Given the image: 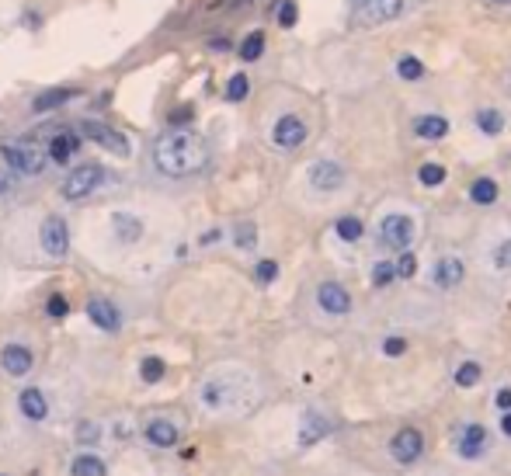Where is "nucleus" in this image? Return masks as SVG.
Masks as SVG:
<instances>
[{"instance_id": "f257e3e1", "label": "nucleus", "mask_w": 511, "mask_h": 476, "mask_svg": "<svg viewBox=\"0 0 511 476\" xmlns=\"http://www.w3.org/2000/svg\"><path fill=\"white\" fill-rule=\"evenodd\" d=\"M153 164L167 178H188V174H199L209 164V146H205L202 136L192 132V129H171V132L157 136Z\"/></svg>"}, {"instance_id": "f03ea898", "label": "nucleus", "mask_w": 511, "mask_h": 476, "mask_svg": "<svg viewBox=\"0 0 511 476\" xmlns=\"http://www.w3.org/2000/svg\"><path fill=\"white\" fill-rule=\"evenodd\" d=\"M202 403L209 410L223 414V410H240V407H251L254 400V382L247 372H212L199 389Z\"/></svg>"}, {"instance_id": "7ed1b4c3", "label": "nucleus", "mask_w": 511, "mask_h": 476, "mask_svg": "<svg viewBox=\"0 0 511 476\" xmlns=\"http://www.w3.org/2000/svg\"><path fill=\"white\" fill-rule=\"evenodd\" d=\"M0 157L7 160V167H14L18 174H42L46 171V157L38 146L31 143H21V139H7L0 146Z\"/></svg>"}, {"instance_id": "20e7f679", "label": "nucleus", "mask_w": 511, "mask_h": 476, "mask_svg": "<svg viewBox=\"0 0 511 476\" xmlns=\"http://www.w3.org/2000/svg\"><path fill=\"white\" fill-rule=\"evenodd\" d=\"M102 181H104L102 164H80V167L70 171V178L63 181V198H66V202H80V198H88V195H94V191L102 188Z\"/></svg>"}, {"instance_id": "39448f33", "label": "nucleus", "mask_w": 511, "mask_h": 476, "mask_svg": "<svg viewBox=\"0 0 511 476\" xmlns=\"http://www.w3.org/2000/svg\"><path fill=\"white\" fill-rule=\"evenodd\" d=\"M379 240L390 247V251H407L414 244V219L404 212H390L383 223H379Z\"/></svg>"}, {"instance_id": "423d86ee", "label": "nucleus", "mask_w": 511, "mask_h": 476, "mask_svg": "<svg viewBox=\"0 0 511 476\" xmlns=\"http://www.w3.org/2000/svg\"><path fill=\"white\" fill-rule=\"evenodd\" d=\"M38 240H42V251L49 258H66V251H70V226H66V219L63 216H49L42 223Z\"/></svg>"}, {"instance_id": "0eeeda50", "label": "nucleus", "mask_w": 511, "mask_h": 476, "mask_svg": "<svg viewBox=\"0 0 511 476\" xmlns=\"http://www.w3.org/2000/svg\"><path fill=\"white\" fill-rule=\"evenodd\" d=\"M307 136H309V129L300 115H282V118L272 125V143L282 146V150H300V146L307 143Z\"/></svg>"}, {"instance_id": "6e6552de", "label": "nucleus", "mask_w": 511, "mask_h": 476, "mask_svg": "<svg viewBox=\"0 0 511 476\" xmlns=\"http://www.w3.org/2000/svg\"><path fill=\"white\" fill-rule=\"evenodd\" d=\"M316 306L330 316H344V313H351V292L341 282H320L316 286Z\"/></svg>"}, {"instance_id": "1a4fd4ad", "label": "nucleus", "mask_w": 511, "mask_h": 476, "mask_svg": "<svg viewBox=\"0 0 511 476\" xmlns=\"http://www.w3.org/2000/svg\"><path fill=\"white\" fill-rule=\"evenodd\" d=\"M307 178H309V188L316 191H337L344 188V181H348V174H344V167L337 160H316L309 167Z\"/></svg>"}, {"instance_id": "9d476101", "label": "nucleus", "mask_w": 511, "mask_h": 476, "mask_svg": "<svg viewBox=\"0 0 511 476\" xmlns=\"http://www.w3.org/2000/svg\"><path fill=\"white\" fill-rule=\"evenodd\" d=\"M421 452H424V435L417 431V428H404V431H397L393 435V442H390V456L397 459V463H417L421 459Z\"/></svg>"}, {"instance_id": "9b49d317", "label": "nucleus", "mask_w": 511, "mask_h": 476, "mask_svg": "<svg viewBox=\"0 0 511 476\" xmlns=\"http://www.w3.org/2000/svg\"><path fill=\"white\" fill-rule=\"evenodd\" d=\"M84 136H88L91 143L104 146L108 153H115V157H129V139H125L122 132H115L111 125H102V122H84Z\"/></svg>"}, {"instance_id": "f8f14e48", "label": "nucleus", "mask_w": 511, "mask_h": 476, "mask_svg": "<svg viewBox=\"0 0 511 476\" xmlns=\"http://www.w3.org/2000/svg\"><path fill=\"white\" fill-rule=\"evenodd\" d=\"M400 10H404V0H365V4H358V14L355 18L362 24H386Z\"/></svg>"}, {"instance_id": "ddd939ff", "label": "nucleus", "mask_w": 511, "mask_h": 476, "mask_svg": "<svg viewBox=\"0 0 511 476\" xmlns=\"http://www.w3.org/2000/svg\"><path fill=\"white\" fill-rule=\"evenodd\" d=\"M88 316L94 320V327H102L108 334H115L118 327H122V316H118V309H115V302H108L102 295H94L91 302H88Z\"/></svg>"}, {"instance_id": "4468645a", "label": "nucleus", "mask_w": 511, "mask_h": 476, "mask_svg": "<svg viewBox=\"0 0 511 476\" xmlns=\"http://www.w3.org/2000/svg\"><path fill=\"white\" fill-rule=\"evenodd\" d=\"M463 275H466V268H463L459 258H442V261L431 268V282L438 288H456L463 282Z\"/></svg>"}, {"instance_id": "2eb2a0df", "label": "nucleus", "mask_w": 511, "mask_h": 476, "mask_svg": "<svg viewBox=\"0 0 511 476\" xmlns=\"http://www.w3.org/2000/svg\"><path fill=\"white\" fill-rule=\"evenodd\" d=\"M0 365H4V372H10V376H28V372H31V351L21 348V344H7V348L0 351Z\"/></svg>"}, {"instance_id": "dca6fc26", "label": "nucleus", "mask_w": 511, "mask_h": 476, "mask_svg": "<svg viewBox=\"0 0 511 476\" xmlns=\"http://www.w3.org/2000/svg\"><path fill=\"white\" fill-rule=\"evenodd\" d=\"M18 407H21V414H24L28 421H46V414H49V403H46L42 389H35V386L21 389V396H18Z\"/></svg>"}, {"instance_id": "f3484780", "label": "nucleus", "mask_w": 511, "mask_h": 476, "mask_svg": "<svg viewBox=\"0 0 511 476\" xmlns=\"http://www.w3.org/2000/svg\"><path fill=\"white\" fill-rule=\"evenodd\" d=\"M146 442L150 445H157V449H171L174 442H178V424H171V421H164V417H157V421H150L146 424Z\"/></svg>"}, {"instance_id": "a211bd4d", "label": "nucleus", "mask_w": 511, "mask_h": 476, "mask_svg": "<svg viewBox=\"0 0 511 476\" xmlns=\"http://www.w3.org/2000/svg\"><path fill=\"white\" fill-rule=\"evenodd\" d=\"M487 445V428L484 424H466L463 428V438H459V452L463 459H477Z\"/></svg>"}, {"instance_id": "6ab92c4d", "label": "nucleus", "mask_w": 511, "mask_h": 476, "mask_svg": "<svg viewBox=\"0 0 511 476\" xmlns=\"http://www.w3.org/2000/svg\"><path fill=\"white\" fill-rule=\"evenodd\" d=\"M327 431H330V421H327L323 414H316V410H307V414H303V424H300V445L320 442Z\"/></svg>"}, {"instance_id": "aec40b11", "label": "nucleus", "mask_w": 511, "mask_h": 476, "mask_svg": "<svg viewBox=\"0 0 511 476\" xmlns=\"http://www.w3.org/2000/svg\"><path fill=\"white\" fill-rule=\"evenodd\" d=\"M414 136L417 139H445L449 136V122L442 118V115H421L417 122H414Z\"/></svg>"}, {"instance_id": "412c9836", "label": "nucleus", "mask_w": 511, "mask_h": 476, "mask_svg": "<svg viewBox=\"0 0 511 476\" xmlns=\"http://www.w3.org/2000/svg\"><path fill=\"white\" fill-rule=\"evenodd\" d=\"M77 136L74 132H66V129H59L52 139H49V160H56V164H66L74 153H77Z\"/></svg>"}, {"instance_id": "4be33fe9", "label": "nucleus", "mask_w": 511, "mask_h": 476, "mask_svg": "<svg viewBox=\"0 0 511 476\" xmlns=\"http://www.w3.org/2000/svg\"><path fill=\"white\" fill-rule=\"evenodd\" d=\"M111 226H115V237H118L122 244H136V240L143 237V223H139L136 216H129V212H115V216H111Z\"/></svg>"}, {"instance_id": "5701e85b", "label": "nucleus", "mask_w": 511, "mask_h": 476, "mask_svg": "<svg viewBox=\"0 0 511 476\" xmlns=\"http://www.w3.org/2000/svg\"><path fill=\"white\" fill-rule=\"evenodd\" d=\"M470 198H473L477 205H494V202H498V181L477 178V181L470 185Z\"/></svg>"}, {"instance_id": "b1692460", "label": "nucleus", "mask_w": 511, "mask_h": 476, "mask_svg": "<svg viewBox=\"0 0 511 476\" xmlns=\"http://www.w3.org/2000/svg\"><path fill=\"white\" fill-rule=\"evenodd\" d=\"M70 473H74V476H108V470H104V463L98 459V456L84 452V456H77V459H74Z\"/></svg>"}, {"instance_id": "393cba45", "label": "nucleus", "mask_w": 511, "mask_h": 476, "mask_svg": "<svg viewBox=\"0 0 511 476\" xmlns=\"http://www.w3.org/2000/svg\"><path fill=\"white\" fill-rule=\"evenodd\" d=\"M477 125H480V132L498 136V132H505V115L498 108H480L477 111Z\"/></svg>"}, {"instance_id": "a878e982", "label": "nucleus", "mask_w": 511, "mask_h": 476, "mask_svg": "<svg viewBox=\"0 0 511 476\" xmlns=\"http://www.w3.org/2000/svg\"><path fill=\"white\" fill-rule=\"evenodd\" d=\"M334 230H337V237H341L344 244H355V240L362 237V230H365V226H362V219H358V216H341V219L334 223Z\"/></svg>"}, {"instance_id": "bb28decb", "label": "nucleus", "mask_w": 511, "mask_h": 476, "mask_svg": "<svg viewBox=\"0 0 511 476\" xmlns=\"http://www.w3.org/2000/svg\"><path fill=\"white\" fill-rule=\"evenodd\" d=\"M261 52H265V31H251V35L240 42V59L254 63V59H261Z\"/></svg>"}, {"instance_id": "cd10ccee", "label": "nucleus", "mask_w": 511, "mask_h": 476, "mask_svg": "<svg viewBox=\"0 0 511 476\" xmlns=\"http://www.w3.org/2000/svg\"><path fill=\"white\" fill-rule=\"evenodd\" d=\"M70 97H77L74 88H56V91H46V94L35 101V111H49V108H59L63 101H70Z\"/></svg>"}, {"instance_id": "c85d7f7f", "label": "nucleus", "mask_w": 511, "mask_h": 476, "mask_svg": "<svg viewBox=\"0 0 511 476\" xmlns=\"http://www.w3.org/2000/svg\"><path fill=\"white\" fill-rule=\"evenodd\" d=\"M397 77L400 80H421L424 77V66H421V59L417 56H400V63H397Z\"/></svg>"}, {"instance_id": "c756f323", "label": "nucleus", "mask_w": 511, "mask_h": 476, "mask_svg": "<svg viewBox=\"0 0 511 476\" xmlns=\"http://www.w3.org/2000/svg\"><path fill=\"white\" fill-rule=\"evenodd\" d=\"M417 181H421L424 188H438V185L445 181V167H442V164H421Z\"/></svg>"}, {"instance_id": "7c9ffc66", "label": "nucleus", "mask_w": 511, "mask_h": 476, "mask_svg": "<svg viewBox=\"0 0 511 476\" xmlns=\"http://www.w3.org/2000/svg\"><path fill=\"white\" fill-rule=\"evenodd\" d=\"M484 376V369L477 365V362H463L459 369H456V386H463V389H470V386H477Z\"/></svg>"}, {"instance_id": "2f4dec72", "label": "nucleus", "mask_w": 511, "mask_h": 476, "mask_svg": "<svg viewBox=\"0 0 511 476\" xmlns=\"http://www.w3.org/2000/svg\"><path fill=\"white\" fill-rule=\"evenodd\" d=\"M164 372H167V365H164L160 358H153V355L139 362V376H143V382H160Z\"/></svg>"}, {"instance_id": "473e14b6", "label": "nucleus", "mask_w": 511, "mask_h": 476, "mask_svg": "<svg viewBox=\"0 0 511 476\" xmlns=\"http://www.w3.org/2000/svg\"><path fill=\"white\" fill-rule=\"evenodd\" d=\"M247 91H251V80H247L244 74H233L230 84H226V101H244Z\"/></svg>"}, {"instance_id": "72a5a7b5", "label": "nucleus", "mask_w": 511, "mask_h": 476, "mask_svg": "<svg viewBox=\"0 0 511 476\" xmlns=\"http://www.w3.org/2000/svg\"><path fill=\"white\" fill-rule=\"evenodd\" d=\"M258 244V230H254V223H240L237 226V247L240 251H251Z\"/></svg>"}, {"instance_id": "f704fd0d", "label": "nucleus", "mask_w": 511, "mask_h": 476, "mask_svg": "<svg viewBox=\"0 0 511 476\" xmlns=\"http://www.w3.org/2000/svg\"><path fill=\"white\" fill-rule=\"evenodd\" d=\"M393 279H397V272H393L390 261H379V265L372 268V286H390Z\"/></svg>"}, {"instance_id": "c9c22d12", "label": "nucleus", "mask_w": 511, "mask_h": 476, "mask_svg": "<svg viewBox=\"0 0 511 476\" xmlns=\"http://www.w3.org/2000/svg\"><path fill=\"white\" fill-rule=\"evenodd\" d=\"M494 268H498V272H508L511 268V240H501V244L494 247Z\"/></svg>"}, {"instance_id": "e433bc0d", "label": "nucleus", "mask_w": 511, "mask_h": 476, "mask_svg": "<svg viewBox=\"0 0 511 476\" xmlns=\"http://www.w3.org/2000/svg\"><path fill=\"white\" fill-rule=\"evenodd\" d=\"M296 18H300L296 4H293V0H282V4H279V24H282V28H293Z\"/></svg>"}, {"instance_id": "4c0bfd02", "label": "nucleus", "mask_w": 511, "mask_h": 476, "mask_svg": "<svg viewBox=\"0 0 511 476\" xmlns=\"http://www.w3.org/2000/svg\"><path fill=\"white\" fill-rule=\"evenodd\" d=\"M393 272H397L400 279H414V272H417V258H414V254H407V251H404V258H400V261L393 265Z\"/></svg>"}, {"instance_id": "58836bf2", "label": "nucleus", "mask_w": 511, "mask_h": 476, "mask_svg": "<svg viewBox=\"0 0 511 476\" xmlns=\"http://www.w3.org/2000/svg\"><path fill=\"white\" fill-rule=\"evenodd\" d=\"M46 309H49V316H56V320H59V316H66V313H70V302H66L63 295H52V299L46 302Z\"/></svg>"}, {"instance_id": "ea45409f", "label": "nucleus", "mask_w": 511, "mask_h": 476, "mask_svg": "<svg viewBox=\"0 0 511 476\" xmlns=\"http://www.w3.org/2000/svg\"><path fill=\"white\" fill-rule=\"evenodd\" d=\"M258 279H261V282H275V279H279V265H275V261H261V265H258Z\"/></svg>"}, {"instance_id": "a19ab883", "label": "nucleus", "mask_w": 511, "mask_h": 476, "mask_svg": "<svg viewBox=\"0 0 511 476\" xmlns=\"http://www.w3.org/2000/svg\"><path fill=\"white\" fill-rule=\"evenodd\" d=\"M383 351H386L390 358H400V355L407 351V341H404V337H390V341L383 344Z\"/></svg>"}, {"instance_id": "79ce46f5", "label": "nucleus", "mask_w": 511, "mask_h": 476, "mask_svg": "<svg viewBox=\"0 0 511 476\" xmlns=\"http://www.w3.org/2000/svg\"><path fill=\"white\" fill-rule=\"evenodd\" d=\"M77 438H80L84 445H88V442H98V438H102V428H98V424H80V428H77Z\"/></svg>"}, {"instance_id": "37998d69", "label": "nucleus", "mask_w": 511, "mask_h": 476, "mask_svg": "<svg viewBox=\"0 0 511 476\" xmlns=\"http://www.w3.org/2000/svg\"><path fill=\"white\" fill-rule=\"evenodd\" d=\"M498 407H501V410H511V389H501V393H498Z\"/></svg>"}, {"instance_id": "c03bdc74", "label": "nucleus", "mask_w": 511, "mask_h": 476, "mask_svg": "<svg viewBox=\"0 0 511 476\" xmlns=\"http://www.w3.org/2000/svg\"><path fill=\"white\" fill-rule=\"evenodd\" d=\"M501 431L511 438V410H505V417H501Z\"/></svg>"}, {"instance_id": "a18cd8bd", "label": "nucleus", "mask_w": 511, "mask_h": 476, "mask_svg": "<svg viewBox=\"0 0 511 476\" xmlns=\"http://www.w3.org/2000/svg\"><path fill=\"white\" fill-rule=\"evenodd\" d=\"M4 191H10V178H7V174L0 171V195H4Z\"/></svg>"}, {"instance_id": "49530a36", "label": "nucleus", "mask_w": 511, "mask_h": 476, "mask_svg": "<svg viewBox=\"0 0 511 476\" xmlns=\"http://www.w3.org/2000/svg\"><path fill=\"white\" fill-rule=\"evenodd\" d=\"M487 4H494V7H511V0H487Z\"/></svg>"}, {"instance_id": "de8ad7c7", "label": "nucleus", "mask_w": 511, "mask_h": 476, "mask_svg": "<svg viewBox=\"0 0 511 476\" xmlns=\"http://www.w3.org/2000/svg\"><path fill=\"white\" fill-rule=\"evenodd\" d=\"M355 4H365V0H355Z\"/></svg>"}]
</instances>
